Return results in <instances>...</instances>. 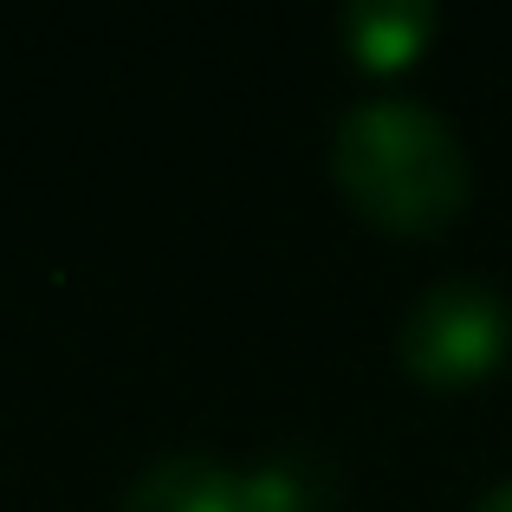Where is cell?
<instances>
[{
	"label": "cell",
	"mask_w": 512,
	"mask_h": 512,
	"mask_svg": "<svg viewBox=\"0 0 512 512\" xmlns=\"http://www.w3.org/2000/svg\"><path fill=\"white\" fill-rule=\"evenodd\" d=\"M474 512H512V480H500V487H487Z\"/></svg>",
	"instance_id": "obj_6"
},
{
	"label": "cell",
	"mask_w": 512,
	"mask_h": 512,
	"mask_svg": "<svg viewBox=\"0 0 512 512\" xmlns=\"http://www.w3.org/2000/svg\"><path fill=\"white\" fill-rule=\"evenodd\" d=\"M435 39V7L428 0H350L344 7V46L363 72H402Z\"/></svg>",
	"instance_id": "obj_4"
},
{
	"label": "cell",
	"mask_w": 512,
	"mask_h": 512,
	"mask_svg": "<svg viewBox=\"0 0 512 512\" xmlns=\"http://www.w3.org/2000/svg\"><path fill=\"white\" fill-rule=\"evenodd\" d=\"M266 512H318L325 506V467L318 461H266L253 467Z\"/></svg>",
	"instance_id": "obj_5"
},
{
	"label": "cell",
	"mask_w": 512,
	"mask_h": 512,
	"mask_svg": "<svg viewBox=\"0 0 512 512\" xmlns=\"http://www.w3.org/2000/svg\"><path fill=\"white\" fill-rule=\"evenodd\" d=\"M506 350H512V305L487 279H441L396 325L402 370L435 389H461L493 376L506 363Z\"/></svg>",
	"instance_id": "obj_2"
},
{
	"label": "cell",
	"mask_w": 512,
	"mask_h": 512,
	"mask_svg": "<svg viewBox=\"0 0 512 512\" xmlns=\"http://www.w3.org/2000/svg\"><path fill=\"white\" fill-rule=\"evenodd\" d=\"M117 512H266L260 480L214 454H163L130 480Z\"/></svg>",
	"instance_id": "obj_3"
},
{
	"label": "cell",
	"mask_w": 512,
	"mask_h": 512,
	"mask_svg": "<svg viewBox=\"0 0 512 512\" xmlns=\"http://www.w3.org/2000/svg\"><path fill=\"white\" fill-rule=\"evenodd\" d=\"M331 175L357 214L396 234H435L474 195V156L461 130L422 98H357L331 130Z\"/></svg>",
	"instance_id": "obj_1"
}]
</instances>
